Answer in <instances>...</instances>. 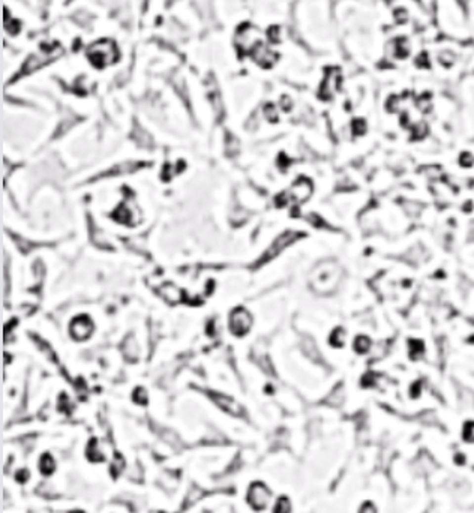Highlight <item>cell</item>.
Segmentation results:
<instances>
[{
  "label": "cell",
  "instance_id": "cell-8",
  "mask_svg": "<svg viewBox=\"0 0 474 513\" xmlns=\"http://www.w3.org/2000/svg\"><path fill=\"white\" fill-rule=\"evenodd\" d=\"M210 396L224 411H227L233 416H242L243 414V408L233 398L225 396V395H216V393H210Z\"/></svg>",
  "mask_w": 474,
  "mask_h": 513
},
{
  "label": "cell",
  "instance_id": "cell-17",
  "mask_svg": "<svg viewBox=\"0 0 474 513\" xmlns=\"http://www.w3.org/2000/svg\"><path fill=\"white\" fill-rule=\"evenodd\" d=\"M464 440L467 443H474V422H470L464 428Z\"/></svg>",
  "mask_w": 474,
  "mask_h": 513
},
{
  "label": "cell",
  "instance_id": "cell-16",
  "mask_svg": "<svg viewBox=\"0 0 474 513\" xmlns=\"http://www.w3.org/2000/svg\"><path fill=\"white\" fill-rule=\"evenodd\" d=\"M369 348H371V342H369L368 338L360 336L359 339H356V350H357L359 353H365V351H368Z\"/></svg>",
  "mask_w": 474,
  "mask_h": 513
},
{
  "label": "cell",
  "instance_id": "cell-9",
  "mask_svg": "<svg viewBox=\"0 0 474 513\" xmlns=\"http://www.w3.org/2000/svg\"><path fill=\"white\" fill-rule=\"evenodd\" d=\"M159 294L168 303H179L183 300V291L176 284H171V282H165L164 285H161Z\"/></svg>",
  "mask_w": 474,
  "mask_h": 513
},
{
  "label": "cell",
  "instance_id": "cell-10",
  "mask_svg": "<svg viewBox=\"0 0 474 513\" xmlns=\"http://www.w3.org/2000/svg\"><path fill=\"white\" fill-rule=\"evenodd\" d=\"M416 471L420 473V474H428L431 476L432 474L435 470H437V465L432 459V456L428 455V453H422L420 456H417L416 459Z\"/></svg>",
  "mask_w": 474,
  "mask_h": 513
},
{
  "label": "cell",
  "instance_id": "cell-13",
  "mask_svg": "<svg viewBox=\"0 0 474 513\" xmlns=\"http://www.w3.org/2000/svg\"><path fill=\"white\" fill-rule=\"evenodd\" d=\"M53 470H54V461H53V458H51L50 455L42 456V459H41V471L44 473V474H50V473H53Z\"/></svg>",
  "mask_w": 474,
  "mask_h": 513
},
{
  "label": "cell",
  "instance_id": "cell-15",
  "mask_svg": "<svg viewBox=\"0 0 474 513\" xmlns=\"http://www.w3.org/2000/svg\"><path fill=\"white\" fill-rule=\"evenodd\" d=\"M344 341H345V332L341 330V329L335 330L332 335V344L336 347H341V345H344Z\"/></svg>",
  "mask_w": 474,
  "mask_h": 513
},
{
  "label": "cell",
  "instance_id": "cell-3",
  "mask_svg": "<svg viewBox=\"0 0 474 513\" xmlns=\"http://www.w3.org/2000/svg\"><path fill=\"white\" fill-rule=\"evenodd\" d=\"M90 62L98 66V68H104L110 63H113L117 57V48L114 47V44L111 41H101L98 44L92 45L87 51Z\"/></svg>",
  "mask_w": 474,
  "mask_h": 513
},
{
  "label": "cell",
  "instance_id": "cell-7",
  "mask_svg": "<svg viewBox=\"0 0 474 513\" xmlns=\"http://www.w3.org/2000/svg\"><path fill=\"white\" fill-rule=\"evenodd\" d=\"M93 332V323L89 317L81 315L77 317L72 323H71V335L72 338L78 339V341H84L87 339Z\"/></svg>",
  "mask_w": 474,
  "mask_h": 513
},
{
  "label": "cell",
  "instance_id": "cell-5",
  "mask_svg": "<svg viewBox=\"0 0 474 513\" xmlns=\"http://www.w3.org/2000/svg\"><path fill=\"white\" fill-rule=\"evenodd\" d=\"M252 326V317L245 308H236L230 315V332L236 336H243Z\"/></svg>",
  "mask_w": 474,
  "mask_h": 513
},
{
  "label": "cell",
  "instance_id": "cell-12",
  "mask_svg": "<svg viewBox=\"0 0 474 513\" xmlns=\"http://www.w3.org/2000/svg\"><path fill=\"white\" fill-rule=\"evenodd\" d=\"M123 354H125V357L129 359V360H135V359L138 357V345H137V342L134 341L132 336H129V338L125 341V344H123Z\"/></svg>",
  "mask_w": 474,
  "mask_h": 513
},
{
  "label": "cell",
  "instance_id": "cell-11",
  "mask_svg": "<svg viewBox=\"0 0 474 513\" xmlns=\"http://www.w3.org/2000/svg\"><path fill=\"white\" fill-rule=\"evenodd\" d=\"M113 218H114L117 222L128 224V221H131V219L134 218V209H129L128 204H122V206L113 213Z\"/></svg>",
  "mask_w": 474,
  "mask_h": 513
},
{
  "label": "cell",
  "instance_id": "cell-1",
  "mask_svg": "<svg viewBox=\"0 0 474 513\" xmlns=\"http://www.w3.org/2000/svg\"><path fill=\"white\" fill-rule=\"evenodd\" d=\"M341 279V269L333 261L320 263L311 275V287L320 294H329L336 290Z\"/></svg>",
  "mask_w": 474,
  "mask_h": 513
},
{
  "label": "cell",
  "instance_id": "cell-14",
  "mask_svg": "<svg viewBox=\"0 0 474 513\" xmlns=\"http://www.w3.org/2000/svg\"><path fill=\"white\" fill-rule=\"evenodd\" d=\"M275 513H291V503L288 498L282 497L276 501L275 506Z\"/></svg>",
  "mask_w": 474,
  "mask_h": 513
},
{
  "label": "cell",
  "instance_id": "cell-19",
  "mask_svg": "<svg viewBox=\"0 0 474 513\" xmlns=\"http://www.w3.org/2000/svg\"><path fill=\"white\" fill-rule=\"evenodd\" d=\"M77 513H81V512H77Z\"/></svg>",
  "mask_w": 474,
  "mask_h": 513
},
{
  "label": "cell",
  "instance_id": "cell-2",
  "mask_svg": "<svg viewBox=\"0 0 474 513\" xmlns=\"http://www.w3.org/2000/svg\"><path fill=\"white\" fill-rule=\"evenodd\" d=\"M312 194V183L308 179H299L296 180L288 189H285L282 194L278 195L276 204L284 207V206H299L305 203Z\"/></svg>",
  "mask_w": 474,
  "mask_h": 513
},
{
  "label": "cell",
  "instance_id": "cell-18",
  "mask_svg": "<svg viewBox=\"0 0 474 513\" xmlns=\"http://www.w3.org/2000/svg\"><path fill=\"white\" fill-rule=\"evenodd\" d=\"M357 513H377V507H375L374 503L366 501V503H363V504L360 506V509H359Z\"/></svg>",
  "mask_w": 474,
  "mask_h": 513
},
{
  "label": "cell",
  "instance_id": "cell-6",
  "mask_svg": "<svg viewBox=\"0 0 474 513\" xmlns=\"http://www.w3.org/2000/svg\"><path fill=\"white\" fill-rule=\"evenodd\" d=\"M248 501L257 510L266 509L269 501H270V491H269V488L266 485H263V483H254L251 486V489H249Z\"/></svg>",
  "mask_w": 474,
  "mask_h": 513
},
{
  "label": "cell",
  "instance_id": "cell-4",
  "mask_svg": "<svg viewBox=\"0 0 474 513\" xmlns=\"http://www.w3.org/2000/svg\"><path fill=\"white\" fill-rule=\"evenodd\" d=\"M302 234L300 233H297V231H285V233H282L281 236H278L275 240H273V243L266 249V252L261 255V258L260 260H258L254 266L255 267H260L261 264H264V263H267V261H270L272 258H275V256H278L285 248H288L291 243H294L299 237H300Z\"/></svg>",
  "mask_w": 474,
  "mask_h": 513
}]
</instances>
